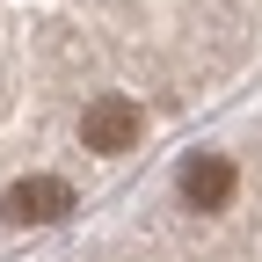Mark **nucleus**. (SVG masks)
I'll list each match as a JSON object with an SVG mask.
<instances>
[{
	"instance_id": "f257e3e1",
	"label": "nucleus",
	"mask_w": 262,
	"mask_h": 262,
	"mask_svg": "<svg viewBox=\"0 0 262 262\" xmlns=\"http://www.w3.org/2000/svg\"><path fill=\"white\" fill-rule=\"evenodd\" d=\"M139 139H146V110L131 95H95L80 110V146L88 153H131Z\"/></svg>"
},
{
	"instance_id": "f03ea898",
	"label": "nucleus",
	"mask_w": 262,
	"mask_h": 262,
	"mask_svg": "<svg viewBox=\"0 0 262 262\" xmlns=\"http://www.w3.org/2000/svg\"><path fill=\"white\" fill-rule=\"evenodd\" d=\"M175 182H182V204H189V211H226L241 175H233V160H226V153H189Z\"/></svg>"
},
{
	"instance_id": "7ed1b4c3",
	"label": "nucleus",
	"mask_w": 262,
	"mask_h": 262,
	"mask_svg": "<svg viewBox=\"0 0 262 262\" xmlns=\"http://www.w3.org/2000/svg\"><path fill=\"white\" fill-rule=\"evenodd\" d=\"M0 211H8L15 226H51V219L73 211V189H66L58 175H22V182L8 189V204H0Z\"/></svg>"
}]
</instances>
